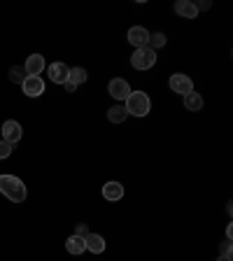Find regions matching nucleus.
I'll return each mask as SVG.
<instances>
[{"mask_svg":"<svg viewBox=\"0 0 233 261\" xmlns=\"http://www.w3.org/2000/svg\"><path fill=\"white\" fill-rule=\"evenodd\" d=\"M12 149H14V145H10V142H0V159H7L12 154Z\"/></svg>","mask_w":233,"mask_h":261,"instance_id":"nucleus-20","label":"nucleus"},{"mask_svg":"<svg viewBox=\"0 0 233 261\" xmlns=\"http://www.w3.org/2000/svg\"><path fill=\"white\" fill-rule=\"evenodd\" d=\"M84 243H87V250L93 252V254H103L105 252V238L100 233H87Z\"/></svg>","mask_w":233,"mask_h":261,"instance_id":"nucleus-11","label":"nucleus"},{"mask_svg":"<svg viewBox=\"0 0 233 261\" xmlns=\"http://www.w3.org/2000/svg\"><path fill=\"white\" fill-rule=\"evenodd\" d=\"M219 252H222V254H226V256H231V240H224L222 245H219Z\"/></svg>","mask_w":233,"mask_h":261,"instance_id":"nucleus-21","label":"nucleus"},{"mask_svg":"<svg viewBox=\"0 0 233 261\" xmlns=\"http://www.w3.org/2000/svg\"><path fill=\"white\" fill-rule=\"evenodd\" d=\"M163 44H166V35H163V33H149V44H147V47L157 51V49H161Z\"/></svg>","mask_w":233,"mask_h":261,"instance_id":"nucleus-18","label":"nucleus"},{"mask_svg":"<svg viewBox=\"0 0 233 261\" xmlns=\"http://www.w3.org/2000/svg\"><path fill=\"white\" fill-rule=\"evenodd\" d=\"M44 68H47V63H44L42 54H31L26 59V65H23L26 75H33V77H40V72H42Z\"/></svg>","mask_w":233,"mask_h":261,"instance_id":"nucleus-9","label":"nucleus"},{"mask_svg":"<svg viewBox=\"0 0 233 261\" xmlns=\"http://www.w3.org/2000/svg\"><path fill=\"white\" fill-rule=\"evenodd\" d=\"M47 72H49V80L54 82V84H65V82H68V72H70V68L59 61V63H51V65H49Z\"/></svg>","mask_w":233,"mask_h":261,"instance_id":"nucleus-10","label":"nucleus"},{"mask_svg":"<svg viewBox=\"0 0 233 261\" xmlns=\"http://www.w3.org/2000/svg\"><path fill=\"white\" fill-rule=\"evenodd\" d=\"M23 136L21 130V124L14 119H7L5 124H3V138H5V142H10V145H14V142H19Z\"/></svg>","mask_w":233,"mask_h":261,"instance_id":"nucleus-7","label":"nucleus"},{"mask_svg":"<svg viewBox=\"0 0 233 261\" xmlns=\"http://www.w3.org/2000/svg\"><path fill=\"white\" fill-rule=\"evenodd\" d=\"M175 12H177L182 19H196V16H198L196 3H191V0H177V3H175Z\"/></svg>","mask_w":233,"mask_h":261,"instance_id":"nucleus-12","label":"nucleus"},{"mask_svg":"<svg viewBox=\"0 0 233 261\" xmlns=\"http://www.w3.org/2000/svg\"><path fill=\"white\" fill-rule=\"evenodd\" d=\"M103 196L108 201H121V198H124V187H121L119 182H105Z\"/></svg>","mask_w":233,"mask_h":261,"instance_id":"nucleus-13","label":"nucleus"},{"mask_svg":"<svg viewBox=\"0 0 233 261\" xmlns=\"http://www.w3.org/2000/svg\"><path fill=\"white\" fill-rule=\"evenodd\" d=\"M0 194L10 198L12 203L26 201V185L14 175H0Z\"/></svg>","mask_w":233,"mask_h":261,"instance_id":"nucleus-1","label":"nucleus"},{"mask_svg":"<svg viewBox=\"0 0 233 261\" xmlns=\"http://www.w3.org/2000/svg\"><path fill=\"white\" fill-rule=\"evenodd\" d=\"M108 91H110V96H112L114 100H126V98H128V93H131V87H128V82H126V80L114 77V80H110Z\"/></svg>","mask_w":233,"mask_h":261,"instance_id":"nucleus-5","label":"nucleus"},{"mask_svg":"<svg viewBox=\"0 0 233 261\" xmlns=\"http://www.w3.org/2000/svg\"><path fill=\"white\" fill-rule=\"evenodd\" d=\"M21 89H23V93H26L28 98H38V96H42V93H44V80H42V77L28 75L26 80H23Z\"/></svg>","mask_w":233,"mask_h":261,"instance_id":"nucleus-6","label":"nucleus"},{"mask_svg":"<svg viewBox=\"0 0 233 261\" xmlns=\"http://www.w3.org/2000/svg\"><path fill=\"white\" fill-rule=\"evenodd\" d=\"M126 108H121V105H114V108L108 110V119L112 121V124H121V121H126Z\"/></svg>","mask_w":233,"mask_h":261,"instance_id":"nucleus-17","label":"nucleus"},{"mask_svg":"<svg viewBox=\"0 0 233 261\" xmlns=\"http://www.w3.org/2000/svg\"><path fill=\"white\" fill-rule=\"evenodd\" d=\"M75 236H87V224H77V228H75Z\"/></svg>","mask_w":233,"mask_h":261,"instance_id":"nucleus-22","label":"nucleus"},{"mask_svg":"<svg viewBox=\"0 0 233 261\" xmlns=\"http://www.w3.org/2000/svg\"><path fill=\"white\" fill-rule=\"evenodd\" d=\"M196 10H198V12H201V10H210V3L205 0V3H201V5H196Z\"/></svg>","mask_w":233,"mask_h":261,"instance_id":"nucleus-24","label":"nucleus"},{"mask_svg":"<svg viewBox=\"0 0 233 261\" xmlns=\"http://www.w3.org/2000/svg\"><path fill=\"white\" fill-rule=\"evenodd\" d=\"M170 89H173L175 93H182V96H187V93L194 91V80H191L189 75L175 72V75H170Z\"/></svg>","mask_w":233,"mask_h":261,"instance_id":"nucleus-4","label":"nucleus"},{"mask_svg":"<svg viewBox=\"0 0 233 261\" xmlns=\"http://www.w3.org/2000/svg\"><path fill=\"white\" fill-rule=\"evenodd\" d=\"M128 42L133 44L136 49L147 47V44H149V31H147L145 26H133V28H128Z\"/></svg>","mask_w":233,"mask_h":261,"instance_id":"nucleus-8","label":"nucleus"},{"mask_svg":"<svg viewBox=\"0 0 233 261\" xmlns=\"http://www.w3.org/2000/svg\"><path fill=\"white\" fill-rule=\"evenodd\" d=\"M89 80V75H87V70H84V68H80V65H77V68H70V72H68V82H72V84H84V82Z\"/></svg>","mask_w":233,"mask_h":261,"instance_id":"nucleus-16","label":"nucleus"},{"mask_svg":"<svg viewBox=\"0 0 233 261\" xmlns=\"http://www.w3.org/2000/svg\"><path fill=\"white\" fill-rule=\"evenodd\" d=\"M154 63H157V51L149 47H140L131 54V65L136 70H149Z\"/></svg>","mask_w":233,"mask_h":261,"instance_id":"nucleus-3","label":"nucleus"},{"mask_svg":"<svg viewBox=\"0 0 233 261\" xmlns=\"http://www.w3.org/2000/svg\"><path fill=\"white\" fill-rule=\"evenodd\" d=\"M152 110V100L145 91H131L126 98V112L133 117H147Z\"/></svg>","mask_w":233,"mask_h":261,"instance_id":"nucleus-2","label":"nucleus"},{"mask_svg":"<svg viewBox=\"0 0 233 261\" xmlns=\"http://www.w3.org/2000/svg\"><path fill=\"white\" fill-rule=\"evenodd\" d=\"M65 250L70 252V254H84L87 252V243L82 236H70V238L65 240Z\"/></svg>","mask_w":233,"mask_h":261,"instance_id":"nucleus-14","label":"nucleus"},{"mask_svg":"<svg viewBox=\"0 0 233 261\" xmlns=\"http://www.w3.org/2000/svg\"><path fill=\"white\" fill-rule=\"evenodd\" d=\"M231 236H233V226H231V224H228V226H226V238L231 240Z\"/></svg>","mask_w":233,"mask_h":261,"instance_id":"nucleus-25","label":"nucleus"},{"mask_svg":"<svg viewBox=\"0 0 233 261\" xmlns=\"http://www.w3.org/2000/svg\"><path fill=\"white\" fill-rule=\"evenodd\" d=\"M185 108L189 110V112H201V108H203V96H201V93H196V91L187 93V96H185Z\"/></svg>","mask_w":233,"mask_h":261,"instance_id":"nucleus-15","label":"nucleus"},{"mask_svg":"<svg viewBox=\"0 0 233 261\" xmlns=\"http://www.w3.org/2000/svg\"><path fill=\"white\" fill-rule=\"evenodd\" d=\"M217 261H231V256H226V254H219V259Z\"/></svg>","mask_w":233,"mask_h":261,"instance_id":"nucleus-26","label":"nucleus"},{"mask_svg":"<svg viewBox=\"0 0 233 261\" xmlns=\"http://www.w3.org/2000/svg\"><path fill=\"white\" fill-rule=\"evenodd\" d=\"M26 70L23 68H19V65H14V68H10V80L14 82V84H23V80H26Z\"/></svg>","mask_w":233,"mask_h":261,"instance_id":"nucleus-19","label":"nucleus"},{"mask_svg":"<svg viewBox=\"0 0 233 261\" xmlns=\"http://www.w3.org/2000/svg\"><path fill=\"white\" fill-rule=\"evenodd\" d=\"M63 87H65V91H68V93H72V91H75V84H72V82H65V84H63Z\"/></svg>","mask_w":233,"mask_h":261,"instance_id":"nucleus-23","label":"nucleus"}]
</instances>
